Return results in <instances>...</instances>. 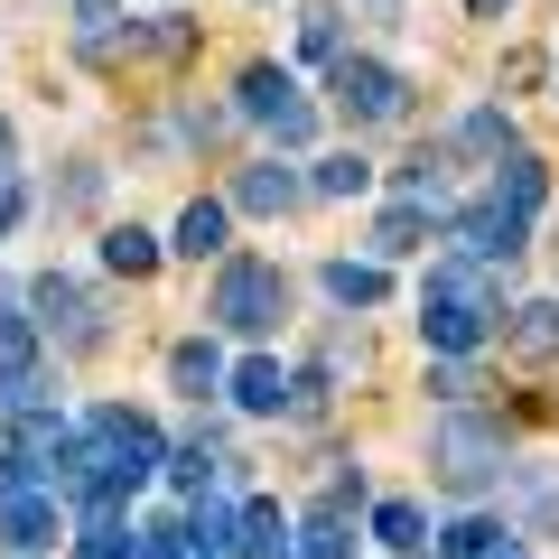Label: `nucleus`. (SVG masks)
I'll list each match as a JSON object with an SVG mask.
<instances>
[{
  "label": "nucleus",
  "mask_w": 559,
  "mask_h": 559,
  "mask_svg": "<svg viewBox=\"0 0 559 559\" xmlns=\"http://www.w3.org/2000/svg\"><path fill=\"white\" fill-rule=\"evenodd\" d=\"M159 466H168L159 419H140V411H121V401H103V411L75 419V439H66L57 503H75V513H121V495H131V485H150Z\"/></svg>",
  "instance_id": "f257e3e1"
},
{
  "label": "nucleus",
  "mask_w": 559,
  "mask_h": 559,
  "mask_svg": "<svg viewBox=\"0 0 559 559\" xmlns=\"http://www.w3.org/2000/svg\"><path fill=\"white\" fill-rule=\"evenodd\" d=\"M495 318H503V280L485 261L448 252L439 271L419 280V336H429V355H476L495 336Z\"/></svg>",
  "instance_id": "f03ea898"
},
{
  "label": "nucleus",
  "mask_w": 559,
  "mask_h": 559,
  "mask_svg": "<svg viewBox=\"0 0 559 559\" xmlns=\"http://www.w3.org/2000/svg\"><path fill=\"white\" fill-rule=\"evenodd\" d=\"M503 466H513V429L485 411H448L439 429H429V476L448 485V495H485V485H503Z\"/></svg>",
  "instance_id": "7ed1b4c3"
},
{
  "label": "nucleus",
  "mask_w": 559,
  "mask_h": 559,
  "mask_svg": "<svg viewBox=\"0 0 559 559\" xmlns=\"http://www.w3.org/2000/svg\"><path fill=\"white\" fill-rule=\"evenodd\" d=\"M280 308H289V271H280V261H252V252H242V261H224V271H215V299H205V318L234 326V336H261Z\"/></svg>",
  "instance_id": "20e7f679"
},
{
  "label": "nucleus",
  "mask_w": 559,
  "mask_h": 559,
  "mask_svg": "<svg viewBox=\"0 0 559 559\" xmlns=\"http://www.w3.org/2000/svg\"><path fill=\"white\" fill-rule=\"evenodd\" d=\"M326 84H336V112L355 121V131H382V121L411 112V84H401L382 57H336V66H326Z\"/></svg>",
  "instance_id": "39448f33"
},
{
  "label": "nucleus",
  "mask_w": 559,
  "mask_h": 559,
  "mask_svg": "<svg viewBox=\"0 0 559 559\" xmlns=\"http://www.w3.org/2000/svg\"><path fill=\"white\" fill-rule=\"evenodd\" d=\"M28 308H38V326L57 336V355H94L103 345V299L84 289V280H66V271L28 280Z\"/></svg>",
  "instance_id": "423d86ee"
},
{
  "label": "nucleus",
  "mask_w": 559,
  "mask_h": 559,
  "mask_svg": "<svg viewBox=\"0 0 559 559\" xmlns=\"http://www.w3.org/2000/svg\"><path fill=\"white\" fill-rule=\"evenodd\" d=\"M234 112H242V121H261V131H280V150H308V131H318V112L299 103V84L280 75V66H242Z\"/></svg>",
  "instance_id": "0eeeda50"
},
{
  "label": "nucleus",
  "mask_w": 559,
  "mask_h": 559,
  "mask_svg": "<svg viewBox=\"0 0 559 559\" xmlns=\"http://www.w3.org/2000/svg\"><path fill=\"white\" fill-rule=\"evenodd\" d=\"M66 439H75V429H66L47 401H28V411H10V448H0V457H10V476H20V485H57Z\"/></svg>",
  "instance_id": "6e6552de"
},
{
  "label": "nucleus",
  "mask_w": 559,
  "mask_h": 559,
  "mask_svg": "<svg viewBox=\"0 0 559 559\" xmlns=\"http://www.w3.org/2000/svg\"><path fill=\"white\" fill-rule=\"evenodd\" d=\"M47 401V355H38V318L20 308H0V419Z\"/></svg>",
  "instance_id": "1a4fd4ad"
},
{
  "label": "nucleus",
  "mask_w": 559,
  "mask_h": 559,
  "mask_svg": "<svg viewBox=\"0 0 559 559\" xmlns=\"http://www.w3.org/2000/svg\"><path fill=\"white\" fill-rule=\"evenodd\" d=\"M66 540V513H57V485H10L0 495V550L10 559H38Z\"/></svg>",
  "instance_id": "9d476101"
},
{
  "label": "nucleus",
  "mask_w": 559,
  "mask_h": 559,
  "mask_svg": "<svg viewBox=\"0 0 559 559\" xmlns=\"http://www.w3.org/2000/svg\"><path fill=\"white\" fill-rule=\"evenodd\" d=\"M522 234H532V224H513V215H503L495 197H476L466 215H448V242H457L466 261H485V271H503V261L522 252Z\"/></svg>",
  "instance_id": "9b49d317"
},
{
  "label": "nucleus",
  "mask_w": 559,
  "mask_h": 559,
  "mask_svg": "<svg viewBox=\"0 0 559 559\" xmlns=\"http://www.w3.org/2000/svg\"><path fill=\"white\" fill-rule=\"evenodd\" d=\"M234 205H242V215H299L308 178H299V168H280V159H261V168H242V178H234Z\"/></svg>",
  "instance_id": "f8f14e48"
},
{
  "label": "nucleus",
  "mask_w": 559,
  "mask_h": 559,
  "mask_svg": "<svg viewBox=\"0 0 559 559\" xmlns=\"http://www.w3.org/2000/svg\"><path fill=\"white\" fill-rule=\"evenodd\" d=\"M485 197H495L513 224H532V215H540V197H550V168H540L532 150H513V159L495 168V187H485Z\"/></svg>",
  "instance_id": "ddd939ff"
},
{
  "label": "nucleus",
  "mask_w": 559,
  "mask_h": 559,
  "mask_svg": "<svg viewBox=\"0 0 559 559\" xmlns=\"http://www.w3.org/2000/svg\"><path fill=\"white\" fill-rule=\"evenodd\" d=\"M224 392H234V401H242V411H252V419H280V411H289V373H280L271 355L234 364V373H224Z\"/></svg>",
  "instance_id": "4468645a"
},
{
  "label": "nucleus",
  "mask_w": 559,
  "mask_h": 559,
  "mask_svg": "<svg viewBox=\"0 0 559 559\" xmlns=\"http://www.w3.org/2000/svg\"><path fill=\"white\" fill-rule=\"evenodd\" d=\"M234 550H242V559H289V532H280V503H271V495H242Z\"/></svg>",
  "instance_id": "2eb2a0df"
},
{
  "label": "nucleus",
  "mask_w": 559,
  "mask_h": 559,
  "mask_svg": "<svg viewBox=\"0 0 559 559\" xmlns=\"http://www.w3.org/2000/svg\"><path fill=\"white\" fill-rule=\"evenodd\" d=\"M168 392H187V401H205V392H224V355L205 336H187V345H168Z\"/></svg>",
  "instance_id": "dca6fc26"
},
{
  "label": "nucleus",
  "mask_w": 559,
  "mask_h": 559,
  "mask_svg": "<svg viewBox=\"0 0 559 559\" xmlns=\"http://www.w3.org/2000/svg\"><path fill=\"white\" fill-rule=\"evenodd\" d=\"M345 513H355V503H308V522H299V540H289V559H345L355 550V540H345Z\"/></svg>",
  "instance_id": "f3484780"
},
{
  "label": "nucleus",
  "mask_w": 559,
  "mask_h": 559,
  "mask_svg": "<svg viewBox=\"0 0 559 559\" xmlns=\"http://www.w3.org/2000/svg\"><path fill=\"white\" fill-rule=\"evenodd\" d=\"M224 234H234V205H224V197H197V205L178 215V252H187V261H215Z\"/></svg>",
  "instance_id": "a211bd4d"
},
{
  "label": "nucleus",
  "mask_w": 559,
  "mask_h": 559,
  "mask_svg": "<svg viewBox=\"0 0 559 559\" xmlns=\"http://www.w3.org/2000/svg\"><path fill=\"white\" fill-rule=\"evenodd\" d=\"M503 345H513V355H559V299H532V308H513V318H503Z\"/></svg>",
  "instance_id": "6ab92c4d"
},
{
  "label": "nucleus",
  "mask_w": 559,
  "mask_h": 559,
  "mask_svg": "<svg viewBox=\"0 0 559 559\" xmlns=\"http://www.w3.org/2000/svg\"><path fill=\"white\" fill-rule=\"evenodd\" d=\"M326 299L336 308H382L392 280H382V261H326Z\"/></svg>",
  "instance_id": "aec40b11"
},
{
  "label": "nucleus",
  "mask_w": 559,
  "mask_h": 559,
  "mask_svg": "<svg viewBox=\"0 0 559 559\" xmlns=\"http://www.w3.org/2000/svg\"><path fill=\"white\" fill-rule=\"evenodd\" d=\"M103 271L150 280V271H159V234H140V224H112V234H103Z\"/></svg>",
  "instance_id": "412c9836"
},
{
  "label": "nucleus",
  "mask_w": 559,
  "mask_h": 559,
  "mask_svg": "<svg viewBox=\"0 0 559 559\" xmlns=\"http://www.w3.org/2000/svg\"><path fill=\"white\" fill-rule=\"evenodd\" d=\"M299 57H318V66L345 57V10H336V0H308V10H299Z\"/></svg>",
  "instance_id": "4be33fe9"
},
{
  "label": "nucleus",
  "mask_w": 559,
  "mask_h": 559,
  "mask_svg": "<svg viewBox=\"0 0 559 559\" xmlns=\"http://www.w3.org/2000/svg\"><path fill=\"white\" fill-rule=\"evenodd\" d=\"M419 532H429V513H419V503H373V540H382V550H392V559H411L419 550Z\"/></svg>",
  "instance_id": "5701e85b"
},
{
  "label": "nucleus",
  "mask_w": 559,
  "mask_h": 559,
  "mask_svg": "<svg viewBox=\"0 0 559 559\" xmlns=\"http://www.w3.org/2000/svg\"><path fill=\"white\" fill-rule=\"evenodd\" d=\"M234 513H242V503H224V495H187V540L234 550Z\"/></svg>",
  "instance_id": "b1692460"
},
{
  "label": "nucleus",
  "mask_w": 559,
  "mask_h": 559,
  "mask_svg": "<svg viewBox=\"0 0 559 559\" xmlns=\"http://www.w3.org/2000/svg\"><path fill=\"white\" fill-rule=\"evenodd\" d=\"M364 187H373V159H364V150H336V159H318L308 197H364Z\"/></svg>",
  "instance_id": "393cba45"
},
{
  "label": "nucleus",
  "mask_w": 559,
  "mask_h": 559,
  "mask_svg": "<svg viewBox=\"0 0 559 559\" xmlns=\"http://www.w3.org/2000/svg\"><path fill=\"white\" fill-rule=\"evenodd\" d=\"M215 466H234V457H215L205 439H187V448H168V466H159V476L178 485V495H205V485H215Z\"/></svg>",
  "instance_id": "a878e982"
},
{
  "label": "nucleus",
  "mask_w": 559,
  "mask_h": 559,
  "mask_svg": "<svg viewBox=\"0 0 559 559\" xmlns=\"http://www.w3.org/2000/svg\"><path fill=\"white\" fill-rule=\"evenodd\" d=\"M131 47H140V57H168V66H178V57H197V20H178V10H168V20L131 28Z\"/></svg>",
  "instance_id": "bb28decb"
},
{
  "label": "nucleus",
  "mask_w": 559,
  "mask_h": 559,
  "mask_svg": "<svg viewBox=\"0 0 559 559\" xmlns=\"http://www.w3.org/2000/svg\"><path fill=\"white\" fill-rule=\"evenodd\" d=\"M419 234H429V205H411V197H401L392 215L373 224V252H419Z\"/></svg>",
  "instance_id": "cd10ccee"
},
{
  "label": "nucleus",
  "mask_w": 559,
  "mask_h": 559,
  "mask_svg": "<svg viewBox=\"0 0 559 559\" xmlns=\"http://www.w3.org/2000/svg\"><path fill=\"white\" fill-rule=\"evenodd\" d=\"M112 20H121V0H75V47L84 57H112Z\"/></svg>",
  "instance_id": "c85d7f7f"
},
{
  "label": "nucleus",
  "mask_w": 559,
  "mask_h": 559,
  "mask_svg": "<svg viewBox=\"0 0 559 559\" xmlns=\"http://www.w3.org/2000/svg\"><path fill=\"white\" fill-rule=\"evenodd\" d=\"M466 150H476V159H503V150H513V121H503V112H466Z\"/></svg>",
  "instance_id": "c756f323"
},
{
  "label": "nucleus",
  "mask_w": 559,
  "mask_h": 559,
  "mask_svg": "<svg viewBox=\"0 0 559 559\" xmlns=\"http://www.w3.org/2000/svg\"><path fill=\"white\" fill-rule=\"evenodd\" d=\"M57 205H66V215H94V205H103V168L75 159V168H66V187H57Z\"/></svg>",
  "instance_id": "7c9ffc66"
},
{
  "label": "nucleus",
  "mask_w": 559,
  "mask_h": 559,
  "mask_svg": "<svg viewBox=\"0 0 559 559\" xmlns=\"http://www.w3.org/2000/svg\"><path fill=\"white\" fill-rule=\"evenodd\" d=\"M495 540H503L495 522H485V513H466V522H448V540H439V550H448V559H485Z\"/></svg>",
  "instance_id": "2f4dec72"
},
{
  "label": "nucleus",
  "mask_w": 559,
  "mask_h": 559,
  "mask_svg": "<svg viewBox=\"0 0 559 559\" xmlns=\"http://www.w3.org/2000/svg\"><path fill=\"white\" fill-rule=\"evenodd\" d=\"M513 476V466H503ZM522 495H532V532H559V476H513Z\"/></svg>",
  "instance_id": "473e14b6"
},
{
  "label": "nucleus",
  "mask_w": 559,
  "mask_h": 559,
  "mask_svg": "<svg viewBox=\"0 0 559 559\" xmlns=\"http://www.w3.org/2000/svg\"><path fill=\"white\" fill-rule=\"evenodd\" d=\"M429 392H439V401H448V411H457V401H476V392H485V382H476V373H466V364H439V373H429Z\"/></svg>",
  "instance_id": "72a5a7b5"
},
{
  "label": "nucleus",
  "mask_w": 559,
  "mask_h": 559,
  "mask_svg": "<svg viewBox=\"0 0 559 559\" xmlns=\"http://www.w3.org/2000/svg\"><path fill=\"white\" fill-rule=\"evenodd\" d=\"M20 215H28V187L10 178V187H0V242H10V224H20Z\"/></svg>",
  "instance_id": "f704fd0d"
},
{
  "label": "nucleus",
  "mask_w": 559,
  "mask_h": 559,
  "mask_svg": "<svg viewBox=\"0 0 559 559\" xmlns=\"http://www.w3.org/2000/svg\"><path fill=\"white\" fill-rule=\"evenodd\" d=\"M10 159H20V131H10V112H0V187L20 178V168H10Z\"/></svg>",
  "instance_id": "c9c22d12"
},
{
  "label": "nucleus",
  "mask_w": 559,
  "mask_h": 559,
  "mask_svg": "<svg viewBox=\"0 0 559 559\" xmlns=\"http://www.w3.org/2000/svg\"><path fill=\"white\" fill-rule=\"evenodd\" d=\"M364 20H382V28H392V20H401V0H364Z\"/></svg>",
  "instance_id": "e433bc0d"
},
{
  "label": "nucleus",
  "mask_w": 559,
  "mask_h": 559,
  "mask_svg": "<svg viewBox=\"0 0 559 559\" xmlns=\"http://www.w3.org/2000/svg\"><path fill=\"white\" fill-rule=\"evenodd\" d=\"M466 10H476V20H503V10H513V0H466Z\"/></svg>",
  "instance_id": "4c0bfd02"
},
{
  "label": "nucleus",
  "mask_w": 559,
  "mask_h": 559,
  "mask_svg": "<svg viewBox=\"0 0 559 559\" xmlns=\"http://www.w3.org/2000/svg\"><path fill=\"white\" fill-rule=\"evenodd\" d=\"M485 559H522V550H513V532H503V540H495V550H485Z\"/></svg>",
  "instance_id": "58836bf2"
},
{
  "label": "nucleus",
  "mask_w": 559,
  "mask_h": 559,
  "mask_svg": "<svg viewBox=\"0 0 559 559\" xmlns=\"http://www.w3.org/2000/svg\"><path fill=\"white\" fill-rule=\"evenodd\" d=\"M187 559H215V550H187Z\"/></svg>",
  "instance_id": "ea45409f"
},
{
  "label": "nucleus",
  "mask_w": 559,
  "mask_h": 559,
  "mask_svg": "<svg viewBox=\"0 0 559 559\" xmlns=\"http://www.w3.org/2000/svg\"><path fill=\"white\" fill-rule=\"evenodd\" d=\"M411 559H419V550H411Z\"/></svg>",
  "instance_id": "a19ab883"
}]
</instances>
